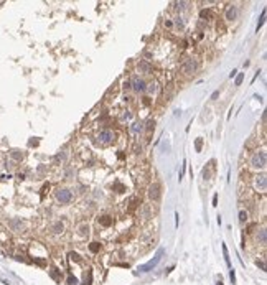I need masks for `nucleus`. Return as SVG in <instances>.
Returning a JSON list of instances; mask_svg holds the SVG:
<instances>
[{
    "instance_id": "1",
    "label": "nucleus",
    "mask_w": 267,
    "mask_h": 285,
    "mask_svg": "<svg viewBox=\"0 0 267 285\" xmlns=\"http://www.w3.org/2000/svg\"><path fill=\"white\" fill-rule=\"evenodd\" d=\"M249 165H251V168H254V170H264L266 165H267V153L264 152V150L254 152L252 157H251V160H249Z\"/></svg>"
},
{
    "instance_id": "2",
    "label": "nucleus",
    "mask_w": 267,
    "mask_h": 285,
    "mask_svg": "<svg viewBox=\"0 0 267 285\" xmlns=\"http://www.w3.org/2000/svg\"><path fill=\"white\" fill-rule=\"evenodd\" d=\"M163 254H165V250L163 249H158V252L155 254V257L153 259H150L147 264H143V265H140L139 267V270L142 272V274H145V272H150V270H153V269L158 265V262L162 260V257H163Z\"/></svg>"
},
{
    "instance_id": "3",
    "label": "nucleus",
    "mask_w": 267,
    "mask_h": 285,
    "mask_svg": "<svg viewBox=\"0 0 267 285\" xmlns=\"http://www.w3.org/2000/svg\"><path fill=\"white\" fill-rule=\"evenodd\" d=\"M114 140H115V134L112 132V130H109V129L101 130V132L97 134V143H99V145H110Z\"/></svg>"
},
{
    "instance_id": "4",
    "label": "nucleus",
    "mask_w": 267,
    "mask_h": 285,
    "mask_svg": "<svg viewBox=\"0 0 267 285\" xmlns=\"http://www.w3.org/2000/svg\"><path fill=\"white\" fill-rule=\"evenodd\" d=\"M54 196H56L58 203H61V204H69L73 201V193L66 188H58Z\"/></svg>"
},
{
    "instance_id": "5",
    "label": "nucleus",
    "mask_w": 267,
    "mask_h": 285,
    "mask_svg": "<svg viewBox=\"0 0 267 285\" xmlns=\"http://www.w3.org/2000/svg\"><path fill=\"white\" fill-rule=\"evenodd\" d=\"M196 68H198V64H196V59H193V58H186V59L182 63V73L186 74V76L195 74Z\"/></svg>"
},
{
    "instance_id": "6",
    "label": "nucleus",
    "mask_w": 267,
    "mask_h": 285,
    "mask_svg": "<svg viewBox=\"0 0 267 285\" xmlns=\"http://www.w3.org/2000/svg\"><path fill=\"white\" fill-rule=\"evenodd\" d=\"M160 195H162V186L160 183H152L147 190V196H149L150 201H158L160 200Z\"/></svg>"
},
{
    "instance_id": "7",
    "label": "nucleus",
    "mask_w": 267,
    "mask_h": 285,
    "mask_svg": "<svg viewBox=\"0 0 267 285\" xmlns=\"http://www.w3.org/2000/svg\"><path fill=\"white\" fill-rule=\"evenodd\" d=\"M252 185H254V188H256V191L264 193V191H266V188H267V176L264 173L256 175V176L252 178Z\"/></svg>"
},
{
    "instance_id": "8",
    "label": "nucleus",
    "mask_w": 267,
    "mask_h": 285,
    "mask_svg": "<svg viewBox=\"0 0 267 285\" xmlns=\"http://www.w3.org/2000/svg\"><path fill=\"white\" fill-rule=\"evenodd\" d=\"M130 87L134 91H137V93H143L147 89V82L142 78H139V76H134V79L130 81Z\"/></svg>"
},
{
    "instance_id": "9",
    "label": "nucleus",
    "mask_w": 267,
    "mask_h": 285,
    "mask_svg": "<svg viewBox=\"0 0 267 285\" xmlns=\"http://www.w3.org/2000/svg\"><path fill=\"white\" fill-rule=\"evenodd\" d=\"M238 15H239V8L236 7V5H229V7L226 8V12H224V20L232 21V20L238 18Z\"/></svg>"
},
{
    "instance_id": "10",
    "label": "nucleus",
    "mask_w": 267,
    "mask_h": 285,
    "mask_svg": "<svg viewBox=\"0 0 267 285\" xmlns=\"http://www.w3.org/2000/svg\"><path fill=\"white\" fill-rule=\"evenodd\" d=\"M97 224L101 228H110V226L114 224V217L109 216V214H102V216L97 217Z\"/></svg>"
},
{
    "instance_id": "11",
    "label": "nucleus",
    "mask_w": 267,
    "mask_h": 285,
    "mask_svg": "<svg viewBox=\"0 0 267 285\" xmlns=\"http://www.w3.org/2000/svg\"><path fill=\"white\" fill-rule=\"evenodd\" d=\"M78 236L79 237H82V239H86V237H89V234H91V226L88 224V223H81V224L78 226Z\"/></svg>"
},
{
    "instance_id": "12",
    "label": "nucleus",
    "mask_w": 267,
    "mask_h": 285,
    "mask_svg": "<svg viewBox=\"0 0 267 285\" xmlns=\"http://www.w3.org/2000/svg\"><path fill=\"white\" fill-rule=\"evenodd\" d=\"M137 69H139V71H142V73H145V74H150V73H152V64L149 63V61H139V64H137Z\"/></svg>"
},
{
    "instance_id": "13",
    "label": "nucleus",
    "mask_w": 267,
    "mask_h": 285,
    "mask_svg": "<svg viewBox=\"0 0 267 285\" xmlns=\"http://www.w3.org/2000/svg\"><path fill=\"white\" fill-rule=\"evenodd\" d=\"M139 214H140V217H143V219L152 217V208H150V204H140Z\"/></svg>"
},
{
    "instance_id": "14",
    "label": "nucleus",
    "mask_w": 267,
    "mask_h": 285,
    "mask_svg": "<svg viewBox=\"0 0 267 285\" xmlns=\"http://www.w3.org/2000/svg\"><path fill=\"white\" fill-rule=\"evenodd\" d=\"M256 241L259 244H266V241H267V232H266V229L264 228H260V229H257V232H256Z\"/></svg>"
},
{
    "instance_id": "15",
    "label": "nucleus",
    "mask_w": 267,
    "mask_h": 285,
    "mask_svg": "<svg viewBox=\"0 0 267 285\" xmlns=\"http://www.w3.org/2000/svg\"><path fill=\"white\" fill-rule=\"evenodd\" d=\"M51 231H53V234H63L64 232V224L61 221H56L51 224Z\"/></svg>"
},
{
    "instance_id": "16",
    "label": "nucleus",
    "mask_w": 267,
    "mask_h": 285,
    "mask_svg": "<svg viewBox=\"0 0 267 285\" xmlns=\"http://www.w3.org/2000/svg\"><path fill=\"white\" fill-rule=\"evenodd\" d=\"M10 226H12V229L13 231H23V228H25V224H23V221L21 219H12L10 221Z\"/></svg>"
},
{
    "instance_id": "17",
    "label": "nucleus",
    "mask_w": 267,
    "mask_h": 285,
    "mask_svg": "<svg viewBox=\"0 0 267 285\" xmlns=\"http://www.w3.org/2000/svg\"><path fill=\"white\" fill-rule=\"evenodd\" d=\"M89 250H91V252H93V254H97V252H99V250L101 249H102V246H101V242H96V241H94V242H91V244H89Z\"/></svg>"
},
{
    "instance_id": "18",
    "label": "nucleus",
    "mask_w": 267,
    "mask_h": 285,
    "mask_svg": "<svg viewBox=\"0 0 267 285\" xmlns=\"http://www.w3.org/2000/svg\"><path fill=\"white\" fill-rule=\"evenodd\" d=\"M213 17V12L210 10V8H203V10L199 12V18L201 20H208V18H211Z\"/></svg>"
},
{
    "instance_id": "19",
    "label": "nucleus",
    "mask_w": 267,
    "mask_h": 285,
    "mask_svg": "<svg viewBox=\"0 0 267 285\" xmlns=\"http://www.w3.org/2000/svg\"><path fill=\"white\" fill-rule=\"evenodd\" d=\"M91 282H93V270H91V269H88V272L84 274V280H82V285H91Z\"/></svg>"
},
{
    "instance_id": "20",
    "label": "nucleus",
    "mask_w": 267,
    "mask_h": 285,
    "mask_svg": "<svg viewBox=\"0 0 267 285\" xmlns=\"http://www.w3.org/2000/svg\"><path fill=\"white\" fill-rule=\"evenodd\" d=\"M68 257H69V260H71V262H81V256H79L78 252H74V250H71V252L68 254Z\"/></svg>"
},
{
    "instance_id": "21",
    "label": "nucleus",
    "mask_w": 267,
    "mask_h": 285,
    "mask_svg": "<svg viewBox=\"0 0 267 285\" xmlns=\"http://www.w3.org/2000/svg\"><path fill=\"white\" fill-rule=\"evenodd\" d=\"M10 155H12V158H13V160H17V162L23 160V153H21L20 150H12Z\"/></svg>"
},
{
    "instance_id": "22",
    "label": "nucleus",
    "mask_w": 267,
    "mask_h": 285,
    "mask_svg": "<svg viewBox=\"0 0 267 285\" xmlns=\"http://www.w3.org/2000/svg\"><path fill=\"white\" fill-rule=\"evenodd\" d=\"M145 125H147V127H145L147 134H149V135H150V134H152V130H153V129H155V120H153V119H150V120L147 122Z\"/></svg>"
},
{
    "instance_id": "23",
    "label": "nucleus",
    "mask_w": 267,
    "mask_h": 285,
    "mask_svg": "<svg viewBox=\"0 0 267 285\" xmlns=\"http://www.w3.org/2000/svg\"><path fill=\"white\" fill-rule=\"evenodd\" d=\"M195 148H196V152H201V148H203V139L201 137H198L195 140Z\"/></svg>"
},
{
    "instance_id": "24",
    "label": "nucleus",
    "mask_w": 267,
    "mask_h": 285,
    "mask_svg": "<svg viewBox=\"0 0 267 285\" xmlns=\"http://www.w3.org/2000/svg\"><path fill=\"white\" fill-rule=\"evenodd\" d=\"M247 216H249V214H247V211H244V209L239 211V221H241V223L247 221Z\"/></svg>"
},
{
    "instance_id": "25",
    "label": "nucleus",
    "mask_w": 267,
    "mask_h": 285,
    "mask_svg": "<svg viewBox=\"0 0 267 285\" xmlns=\"http://www.w3.org/2000/svg\"><path fill=\"white\" fill-rule=\"evenodd\" d=\"M50 274H51V277H53L54 280H58V282L61 280V275L58 274V269H54V267H53V269H51V272H50Z\"/></svg>"
},
{
    "instance_id": "26",
    "label": "nucleus",
    "mask_w": 267,
    "mask_h": 285,
    "mask_svg": "<svg viewBox=\"0 0 267 285\" xmlns=\"http://www.w3.org/2000/svg\"><path fill=\"white\" fill-rule=\"evenodd\" d=\"M223 254H224V260H226V264L228 265H231V262H229V254H228V247L223 244Z\"/></svg>"
},
{
    "instance_id": "27",
    "label": "nucleus",
    "mask_w": 267,
    "mask_h": 285,
    "mask_svg": "<svg viewBox=\"0 0 267 285\" xmlns=\"http://www.w3.org/2000/svg\"><path fill=\"white\" fill-rule=\"evenodd\" d=\"M264 20H266V10H262V13H260V20H259V23H257V32H259V28L264 25Z\"/></svg>"
},
{
    "instance_id": "28",
    "label": "nucleus",
    "mask_w": 267,
    "mask_h": 285,
    "mask_svg": "<svg viewBox=\"0 0 267 285\" xmlns=\"http://www.w3.org/2000/svg\"><path fill=\"white\" fill-rule=\"evenodd\" d=\"M145 91H149L150 94H153L155 91H157V82H152V84H149V87H147Z\"/></svg>"
},
{
    "instance_id": "29",
    "label": "nucleus",
    "mask_w": 267,
    "mask_h": 285,
    "mask_svg": "<svg viewBox=\"0 0 267 285\" xmlns=\"http://www.w3.org/2000/svg\"><path fill=\"white\" fill-rule=\"evenodd\" d=\"M242 79H244V74H242V73H239V74L236 76V81H234V84H236V86H241Z\"/></svg>"
},
{
    "instance_id": "30",
    "label": "nucleus",
    "mask_w": 267,
    "mask_h": 285,
    "mask_svg": "<svg viewBox=\"0 0 267 285\" xmlns=\"http://www.w3.org/2000/svg\"><path fill=\"white\" fill-rule=\"evenodd\" d=\"M114 188H117L119 190V193H124V185H121V183H115V185H114Z\"/></svg>"
},
{
    "instance_id": "31",
    "label": "nucleus",
    "mask_w": 267,
    "mask_h": 285,
    "mask_svg": "<svg viewBox=\"0 0 267 285\" xmlns=\"http://www.w3.org/2000/svg\"><path fill=\"white\" fill-rule=\"evenodd\" d=\"M163 25H165V28H171V26H173V21H171V20H165Z\"/></svg>"
},
{
    "instance_id": "32",
    "label": "nucleus",
    "mask_w": 267,
    "mask_h": 285,
    "mask_svg": "<svg viewBox=\"0 0 267 285\" xmlns=\"http://www.w3.org/2000/svg\"><path fill=\"white\" fill-rule=\"evenodd\" d=\"M218 97H219V91H214V93L211 94V101H216Z\"/></svg>"
},
{
    "instance_id": "33",
    "label": "nucleus",
    "mask_w": 267,
    "mask_h": 285,
    "mask_svg": "<svg viewBox=\"0 0 267 285\" xmlns=\"http://www.w3.org/2000/svg\"><path fill=\"white\" fill-rule=\"evenodd\" d=\"M175 23H177V26L183 28V21H182V18H175Z\"/></svg>"
},
{
    "instance_id": "34",
    "label": "nucleus",
    "mask_w": 267,
    "mask_h": 285,
    "mask_svg": "<svg viewBox=\"0 0 267 285\" xmlns=\"http://www.w3.org/2000/svg\"><path fill=\"white\" fill-rule=\"evenodd\" d=\"M256 264H257V267H260V269H262V270H266V264H264L262 260H257Z\"/></svg>"
},
{
    "instance_id": "35",
    "label": "nucleus",
    "mask_w": 267,
    "mask_h": 285,
    "mask_svg": "<svg viewBox=\"0 0 267 285\" xmlns=\"http://www.w3.org/2000/svg\"><path fill=\"white\" fill-rule=\"evenodd\" d=\"M142 129H143L142 122H140V124H135V125H134V130H137V132H139V130H142Z\"/></svg>"
},
{
    "instance_id": "36",
    "label": "nucleus",
    "mask_w": 267,
    "mask_h": 285,
    "mask_svg": "<svg viewBox=\"0 0 267 285\" xmlns=\"http://www.w3.org/2000/svg\"><path fill=\"white\" fill-rule=\"evenodd\" d=\"M68 284H69V285H76L78 282H76V278H74V277H69V278H68Z\"/></svg>"
},
{
    "instance_id": "37",
    "label": "nucleus",
    "mask_w": 267,
    "mask_h": 285,
    "mask_svg": "<svg viewBox=\"0 0 267 285\" xmlns=\"http://www.w3.org/2000/svg\"><path fill=\"white\" fill-rule=\"evenodd\" d=\"M124 89H125V91H129V89H130V81H129V79L124 82Z\"/></svg>"
},
{
    "instance_id": "38",
    "label": "nucleus",
    "mask_w": 267,
    "mask_h": 285,
    "mask_svg": "<svg viewBox=\"0 0 267 285\" xmlns=\"http://www.w3.org/2000/svg\"><path fill=\"white\" fill-rule=\"evenodd\" d=\"M229 277H231V282H232V284H234V282H236V275H234V270H231V272H229Z\"/></svg>"
},
{
    "instance_id": "39",
    "label": "nucleus",
    "mask_w": 267,
    "mask_h": 285,
    "mask_svg": "<svg viewBox=\"0 0 267 285\" xmlns=\"http://www.w3.org/2000/svg\"><path fill=\"white\" fill-rule=\"evenodd\" d=\"M30 145H32V147H36V145H38V140H36V139H32V140H30Z\"/></svg>"
},
{
    "instance_id": "40",
    "label": "nucleus",
    "mask_w": 267,
    "mask_h": 285,
    "mask_svg": "<svg viewBox=\"0 0 267 285\" xmlns=\"http://www.w3.org/2000/svg\"><path fill=\"white\" fill-rule=\"evenodd\" d=\"M216 204H218V195H214L213 196V206H216Z\"/></svg>"
},
{
    "instance_id": "41",
    "label": "nucleus",
    "mask_w": 267,
    "mask_h": 285,
    "mask_svg": "<svg viewBox=\"0 0 267 285\" xmlns=\"http://www.w3.org/2000/svg\"><path fill=\"white\" fill-rule=\"evenodd\" d=\"M134 150H135V153H140V152H142V147L135 145V148H134Z\"/></svg>"
},
{
    "instance_id": "42",
    "label": "nucleus",
    "mask_w": 267,
    "mask_h": 285,
    "mask_svg": "<svg viewBox=\"0 0 267 285\" xmlns=\"http://www.w3.org/2000/svg\"><path fill=\"white\" fill-rule=\"evenodd\" d=\"M218 285H223V282H221V280H219V282H218Z\"/></svg>"
}]
</instances>
